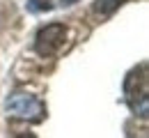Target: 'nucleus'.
Masks as SVG:
<instances>
[{"label": "nucleus", "instance_id": "f03ea898", "mask_svg": "<svg viewBox=\"0 0 149 138\" xmlns=\"http://www.w3.org/2000/svg\"><path fill=\"white\" fill-rule=\"evenodd\" d=\"M7 111L12 115H16V118L25 120V122H35V124L44 122V118H46V104L41 99H37L35 95H25V92L9 95Z\"/></svg>", "mask_w": 149, "mask_h": 138}, {"label": "nucleus", "instance_id": "20e7f679", "mask_svg": "<svg viewBox=\"0 0 149 138\" xmlns=\"http://www.w3.org/2000/svg\"><path fill=\"white\" fill-rule=\"evenodd\" d=\"M122 2H124V0H96V2H94V9H96L99 14H112Z\"/></svg>", "mask_w": 149, "mask_h": 138}, {"label": "nucleus", "instance_id": "423d86ee", "mask_svg": "<svg viewBox=\"0 0 149 138\" xmlns=\"http://www.w3.org/2000/svg\"><path fill=\"white\" fill-rule=\"evenodd\" d=\"M74 2H78V0H62V5H74Z\"/></svg>", "mask_w": 149, "mask_h": 138}, {"label": "nucleus", "instance_id": "39448f33", "mask_svg": "<svg viewBox=\"0 0 149 138\" xmlns=\"http://www.w3.org/2000/svg\"><path fill=\"white\" fill-rule=\"evenodd\" d=\"M55 5L53 0H28V9L30 12H51Z\"/></svg>", "mask_w": 149, "mask_h": 138}, {"label": "nucleus", "instance_id": "f257e3e1", "mask_svg": "<svg viewBox=\"0 0 149 138\" xmlns=\"http://www.w3.org/2000/svg\"><path fill=\"white\" fill-rule=\"evenodd\" d=\"M147 92H149V78H147V64L142 62L135 67L124 81V95L133 111H140V115L147 113Z\"/></svg>", "mask_w": 149, "mask_h": 138}, {"label": "nucleus", "instance_id": "7ed1b4c3", "mask_svg": "<svg viewBox=\"0 0 149 138\" xmlns=\"http://www.w3.org/2000/svg\"><path fill=\"white\" fill-rule=\"evenodd\" d=\"M67 39V28L62 23H51V25H44L35 37V51L39 55H53L55 51H60L64 46Z\"/></svg>", "mask_w": 149, "mask_h": 138}]
</instances>
